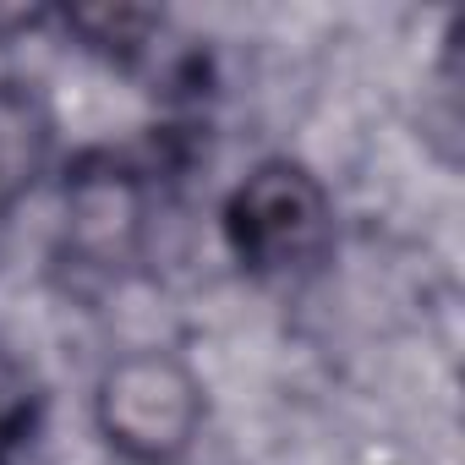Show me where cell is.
Returning <instances> with one entry per match:
<instances>
[{"label":"cell","mask_w":465,"mask_h":465,"mask_svg":"<svg viewBox=\"0 0 465 465\" xmlns=\"http://www.w3.org/2000/svg\"><path fill=\"white\" fill-rule=\"evenodd\" d=\"M219 236H224V252L236 258V269L263 285L307 280L329 263L334 236H340L334 192L323 186L312 164L291 153H269L224 192Z\"/></svg>","instance_id":"1"},{"label":"cell","mask_w":465,"mask_h":465,"mask_svg":"<svg viewBox=\"0 0 465 465\" xmlns=\"http://www.w3.org/2000/svg\"><path fill=\"white\" fill-rule=\"evenodd\" d=\"M153 236V170L88 148L61 175L55 219V274L77 291H110L137 274Z\"/></svg>","instance_id":"2"},{"label":"cell","mask_w":465,"mask_h":465,"mask_svg":"<svg viewBox=\"0 0 465 465\" xmlns=\"http://www.w3.org/2000/svg\"><path fill=\"white\" fill-rule=\"evenodd\" d=\"M208 427V389L170 345H137L94 378V432L121 465H186Z\"/></svg>","instance_id":"3"},{"label":"cell","mask_w":465,"mask_h":465,"mask_svg":"<svg viewBox=\"0 0 465 465\" xmlns=\"http://www.w3.org/2000/svg\"><path fill=\"white\" fill-rule=\"evenodd\" d=\"M61 153V121L39 83L0 77V236L23 213V203L45 186Z\"/></svg>","instance_id":"4"},{"label":"cell","mask_w":465,"mask_h":465,"mask_svg":"<svg viewBox=\"0 0 465 465\" xmlns=\"http://www.w3.org/2000/svg\"><path fill=\"white\" fill-rule=\"evenodd\" d=\"M45 432V383L0 340V465H17Z\"/></svg>","instance_id":"5"}]
</instances>
